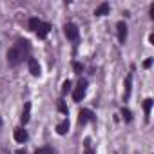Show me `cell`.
Segmentation results:
<instances>
[{
  "label": "cell",
  "mask_w": 154,
  "mask_h": 154,
  "mask_svg": "<svg viewBox=\"0 0 154 154\" xmlns=\"http://www.w3.org/2000/svg\"><path fill=\"white\" fill-rule=\"evenodd\" d=\"M29 42H18L15 47H11L9 51H8V62H9V65H18L22 60H24V56H26V53H27V49H29V45H27Z\"/></svg>",
  "instance_id": "1"
},
{
  "label": "cell",
  "mask_w": 154,
  "mask_h": 154,
  "mask_svg": "<svg viewBox=\"0 0 154 154\" xmlns=\"http://www.w3.org/2000/svg\"><path fill=\"white\" fill-rule=\"evenodd\" d=\"M85 91H87V80H80L76 89H74V93H72L74 102H82V98L85 96Z\"/></svg>",
  "instance_id": "2"
},
{
  "label": "cell",
  "mask_w": 154,
  "mask_h": 154,
  "mask_svg": "<svg viewBox=\"0 0 154 154\" xmlns=\"http://www.w3.org/2000/svg\"><path fill=\"white\" fill-rule=\"evenodd\" d=\"M63 31H65V36H67L69 40H72V42L78 40V27H76L74 24H65Z\"/></svg>",
  "instance_id": "3"
},
{
  "label": "cell",
  "mask_w": 154,
  "mask_h": 154,
  "mask_svg": "<svg viewBox=\"0 0 154 154\" xmlns=\"http://www.w3.org/2000/svg\"><path fill=\"white\" fill-rule=\"evenodd\" d=\"M116 29H118V40L122 44H125V40H127V26H125V22H118Z\"/></svg>",
  "instance_id": "4"
},
{
  "label": "cell",
  "mask_w": 154,
  "mask_h": 154,
  "mask_svg": "<svg viewBox=\"0 0 154 154\" xmlns=\"http://www.w3.org/2000/svg\"><path fill=\"white\" fill-rule=\"evenodd\" d=\"M29 120H31V103H29V102H26V105H24V111H22V116H20V122L26 125Z\"/></svg>",
  "instance_id": "5"
},
{
  "label": "cell",
  "mask_w": 154,
  "mask_h": 154,
  "mask_svg": "<svg viewBox=\"0 0 154 154\" xmlns=\"http://www.w3.org/2000/svg\"><path fill=\"white\" fill-rule=\"evenodd\" d=\"M89 120H94V114L91 112V111H87V109H84V111H80V114H78V122L84 125V123H87Z\"/></svg>",
  "instance_id": "6"
},
{
  "label": "cell",
  "mask_w": 154,
  "mask_h": 154,
  "mask_svg": "<svg viewBox=\"0 0 154 154\" xmlns=\"http://www.w3.org/2000/svg\"><path fill=\"white\" fill-rule=\"evenodd\" d=\"M13 136H15V140H17L18 143L27 141V132H26L22 127H17V129H15V132H13Z\"/></svg>",
  "instance_id": "7"
},
{
  "label": "cell",
  "mask_w": 154,
  "mask_h": 154,
  "mask_svg": "<svg viewBox=\"0 0 154 154\" xmlns=\"http://www.w3.org/2000/svg\"><path fill=\"white\" fill-rule=\"evenodd\" d=\"M27 65H29V72H31L33 76H38V74H40V65H38V62H36L35 58H29V60H27Z\"/></svg>",
  "instance_id": "8"
},
{
  "label": "cell",
  "mask_w": 154,
  "mask_h": 154,
  "mask_svg": "<svg viewBox=\"0 0 154 154\" xmlns=\"http://www.w3.org/2000/svg\"><path fill=\"white\" fill-rule=\"evenodd\" d=\"M49 31H51V26L47 22H42L40 27H38V31H36V35H38V38H45L49 35Z\"/></svg>",
  "instance_id": "9"
},
{
  "label": "cell",
  "mask_w": 154,
  "mask_h": 154,
  "mask_svg": "<svg viewBox=\"0 0 154 154\" xmlns=\"http://www.w3.org/2000/svg\"><path fill=\"white\" fill-rule=\"evenodd\" d=\"M56 131H58V134H67V131H69V120H63L62 123H58V127H56Z\"/></svg>",
  "instance_id": "10"
},
{
  "label": "cell",
  "mask_w": 154,
  "mask_h": 154,
  "mask_svg": "<svg viewBox=\"0 0 154 154\" xmlns=\"http://www.w3.org/2000/svg\"><path fill=\"white\" fill-rule=\"evenodd\" d=\"M131 84H132V76L129 74L127 80H125V93H123V98L125 100H129V96H131Z\"/></svg>",
  "instance_id": "11"
},
{
  "label": "cell",
  "mask_w": 154,
  "mask_h": 154,
  "mask_svg": "<svg viewBox=\"0 0 154 154\" xmlns=\"http://www.w3.org/2000/svg\"><path fill=\"white\" fill-rule=\"evenodd\" d=\"M107 13H109V4H102V6H98L96 11H94L96 17H103V15H107Z\"/></svg>",
  "instance_id": "12"
},
{
  "label": "cell",
  "mask_w": 154,
  "mask_h": 154,
  "mask_svg": "<svg viewBox=\"0 0 154 154\" xmlns=\"http://www.w3.org/2000/svg\"><path fill=\"white\" fill-rule=\"evenodd\" d=\"M150 107H152V100L147 98V100L143 102V111H145V118H147V120H149V114H150Z\"/></svg>",
  "instance_id": "13"
},
{
  "label": "cell",
  "mask_w": 154,
  "mask_h": 154,
  "mask_svg": "<svg viewBox=\"0 0 154 154\" xmlns=\"http://www.w3.org/2000/svg\"><path fill=\"white\" fill-rule=\"evenodd\" d=\"M40 24H42V22H40L38 18H31V20H29V29L36 33V31H38V27H40Z\"/></svg>",
  "instance_id": "14"
},
{
  "label": "cell",
  "mask_w": 154,
  "mask_h": 154,
  "mask_svg": "<svg viewBox=\"0 0 154 154\" xmlns=\"http://www.w3.org/2000/svg\"><path fill=\"white\" fill-rule=\"evenodd\" d=\"M35 154H53V150H51V147H40L35 150Z\"/></svg>",
  "instance_id": "15"
},
{
  "label": "cell",
  "mask_w": 154,
  "mask_h": 154,
  "mask_svg": "<svg viewBox=\"0 0 154 154\" xmlns=\"http://www.w3.org/2000/svg\"><path fill=\"white\" fill-rule=\"evenodd\" d=\"M69 91H71V82H69V80H65V82L62 84V94H67Z\"/></svg>",
  "instance_id": "16"
},
{
  "label": "cell",
  "mask_w": 154,
  "mask_h": 154,
  "mask_svg": "<svg viewBox=\"0 0 154 154\" xmlns=\"http://www.w3.org/2000/svg\"><path fill=\"white\" fill-rule=\"evenodd\" d=\"M122 116H123V120H125V122H131V120H132V114H131V111H129V109H123V111H122Z\"/></svg>",
  "instance_id": "17"
},
{
  "label": "cell",
  "mask_w": 154,
  "mask_h": 154,
  "mask_svg": "<svg viewBox=\"0 0 154 154\" xmlns=\"http://www.w3.org/2000/svg\"><path fill=\"white\" fill-rule=\"evenodd\" d=\"M72 67H74V71L78 72V74L82 72V65H80V63H72Z\"/></svg>",
  "instance_id": "18"
},
{
  "label": "cell",
  "mask_w": 154,
  "mask_h": 154,
  "mask_svg": "<svg viewBox=\"0 0 154 154\" xmlns=\"http://www.w3.org/2000/svg\"><path fill=\"white\" fill-rule=\"evenodd\" d=\"M150 65H152V60H150V58H149V60H145V62H143V67H145V69H149V67H150Z\"/></svg>",
  "instance_id": "19"
},
{
  "label": "cell",
  "mask_w": 154,
  "mask_h": 154,
  "mask_svg": "<svg viewBox=\"0 0 154 154\" xmlns=\"http://www.w3.org/2000/svg\"><path fill=\"white\" fill-rule=\"evenodd\" d=\"M58 107H60V111H63V112H67V109H65V105H63L62 102H60V105H58Z\"/></svg>",
  "instance_id": "20"
},
{
  "label": "cell",
  "mask_w": 154,
  "mask_h": 154,
  "mask_svg": "<svg viewBox=\"0 0 154 154\" xmlns=\"http://www.w3.org/2000/svg\"><path fill=\"white\" fill-rule=\"evenodd\" d=\"M15 154H26V150H22V149H20V150H17Z\"/></svg>",
  "instance_id": "21"
},
{
  "label": "cell",
  "mask_w": 154,
  "mask_h": 154,
  "mask_svg": "<svg viewBox=\"0 0 154 154\" xmlns=\"http://www.w3.org/2000/svg\"><path fill=\"white\" fill-rule=\"evenodd\" d=\"M0 127H2V118H0Z\"/></svg>",
  "instance_id": "22"
}]
</instances>
